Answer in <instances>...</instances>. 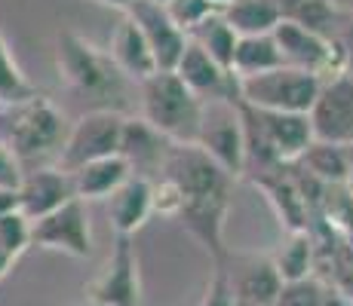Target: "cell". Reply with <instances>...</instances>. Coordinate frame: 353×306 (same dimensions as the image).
Returning <instances> with one entry per match:
<instances>
[{"label": "cell", "mask_w": 353, "mask_h": 306, "mask_svg": "<svg viewBox=\"0 0 353 306\" xmlns=\"http://www.w3.org/2000/svg\"><path fill=\"white\" fill-rule=\"evenodd\" d=\"M215 270H221V276H225L230 306H274L283 288V278L274 270L270 254L228 251L225 261Z\"/></svg>", "instance_id": "cell-9"}, {"label": "cell", "mask_w": 353, "mask_h": 306, "mask_svg": "<svg viewBox=\"0 0 353 306\" xmlns=\"http://www.w3.org/2000/svg\"><path fill=\"white\" fill-rule=\"evenodd\" d=\"M151 212L160 217H175L181 215V193L169 178H157L151 181Z\"/></svg>", "instance_id": "cell-29"}, {"label": "cell", "mask_w": 353, "mask_h": 306, "mask_svg": "<svg viewBox=\"0 0 353 306\" xmlns=\"http://www.w3.org/2000/svg\"><path fill=\"white\" fill-rule=\"evenodd\" d=\"M141 120L157 129L172 144H194L200 129L203 101L175 77L172 71H157L139 83Z\"/></svg>", "instance_id": "cell-2"}, {"label": "cell", "mask_w": 353, "mask_h": 306, "mask_svg": "<svg viewBox=\"0 0 353 306\" xmlns=\"http://www.w3.org/2000/svg\"><path fill=\"white\" fill-rule=\"evenodd\" d=\"M68 135L65 113L46 95H34L22 105L3 107V144L16 153L19 162L43 160L62 151Z\"/></svg>", "instance_id": "cell-3"}, {"label": "cell", "mask_w": 353, "mask_h": 306, "mask_svg": "<svg viewBox=\"0 0 353 306\" xmlns=\"http://www.w3.org/2000/svg\"><path fill=\"white\" fill-rule=\"evenodd\" d=\"M280 65H283V58L274 43V34H255V37L236 40L230 74L236 80H243V77H255V74H264V71H274Z\"/></svg>", "instance_id": "cell-23"}, {"label": "cell", "mask_w": 353, "mask_h": 306, "mask_svg": "<svg viewBox=\"0 0 353 306\" xmlns=\"http://www.w3.org/2000/svg\"><path fill=\"white\" fill-rule=\"evenodd\" d=\"M68 175H71L74 196H77L80 202L108 199V196H111L126 178H132L126 160L117 156V153L105 156V160H96V162H86V166L74 168V172H68Z\"/></svg>", "instance_id": "cell-19"}, {"label": "cell", "mask_w": 353, "mask_h": 306, "mask_svg": "<svg viewBox=\"0 0 353 306\" xmlns=\"http://www.w3.org/2000/svg\"><path fill=\"white\" fill-rule=\"evenodd\" d=\"M196 306H230L228 285H225L221 270H215V273H212V278H209V285H206V294H203V300Z\"/></svg>", "instance_id": "cell-31"}, {"label": "cell", "mask_w": 353, "mask_h": 306, "mask_svg": "<svg viewBox=\"0 0 353 306\" xmlns=\"http://www.w3.org/2000/svg\"><path fill=\"white\" fill-rule=\"evenodd\" d=\"M175 77L191 89L200 101H240V86H236V77L230 71H225L221 65H215L206 52L200 50L196 43L188 40L185 52H181L179 65H175Z\"/></svg>", "instance_id": "cell-14"}, {"label": "cell", "mask_w": 353, "mask_h": 306, "mask_svg": "<svg viewBox=\"0 0 353 306\" xmlns=\"http://www.w3.org/2000/svg\"><path fill=\"white\" fill-rule=\"evenodd\" d=\"M298 166L307 175H314L320 184H347L350 178V160H347V147L341 144H329V141H310V147L301 153Z\"/></svg>", "instance_id": "cell-22"}, {"label": "cell", "mask_w": 353, "mask_h": 306, "mask_svg": "<svg viewBox=\"0 0 353 306\" xmlns=\"http://www.w3.org/2000/svg\"><path fill=\"white\" fill-rule=\"evenodd\" d=\"M274 306H344V294L314 273L298 282H283Z\"/></svg>", "instance_id": "cell-25"}, {"label": "cell", "mask_w": 353, "mask_h": 306, "mask_svg": "<svg viewBox=\"0 0 353 306\" xmlns=\"http://www.w3.org/2000/svg\"><path fill=\"white\" fill-rule=\"evenodd\" d=\"M96 3H101V6H111V10H129V6L135 3V0H96Z\"/></svg>", "instance_id": "cell-35"}, {"label": "cell", "mask_w": 353, "mask_h": 306, "mask_svg": "<svg viewBox=\"0 0 353 306\" xmlns=\"http://www.w3.org/2000/svg\"><path fill=\"white\" fill-rule=\"evenodd\" d=\"M196 147L209 156L230 178H243L246 166V144H243V111L240 101H203L200 129H196Z\"/></svg>", "instance_id": "cell-6"}, {"label": "cell", "mask_w": 353, "mask_h": 306, "mask_svg": "<svg viewBox=\"0 0 353 306\" xmlns=\"http://www.w3.org/2000/svg\"><path fill=\"white\" fill-rule=\"evenodd\" d=\"M212 3H219V6H225V3H228V0H212Z\"/></svg>", "instance_id": "cell-37"}, {"label": "cell", "mask_w": 353, "mask_h": 306, "mask_svg": "<svg viewBox=\"0 0 353 306\" xmlns=\"http://www.w3.org/2000/svg\"><path fill=\"white\" fill-rule=\"evenodd\" d=\"M160 178H169L181 193L179 221L194 236L219 267L228 254L225 245V221L234 196V178L219 168L196 144H172L163 162Z\"/></svg>", "instance_id": "cell-1"}, {"label": "cell", "mask_w": 353, "mask_h": 306, "mask_svg": "<svg viewBox=\"0 0 353 306\" xmlns=\"http://www.w3.org/2000/svg\"><path fill=\"white\" fill-rule=\"evenodd\" d=\"M274 270L280 273L283 282H298V278L314 276L316 267V251L314 239H310V230H292L283 236V242L276 245V251L270 254Z\"/></svg>", "instance_id": "cell-21"}, {"label": "cell", "mask_w": 353, "mask_h": 306, "mask_svg": "<svg viewBox=\"0 0 353 306\" xmlns=\"http://www.w3.org/2000/svg\"><path fill=\"white\" fill-rule=\"evenodd\" d=\"M25 248H31V221L19 208L0 215V251H6L10 257L25 254Z\"/></svg>", "instance_id": "cell-27"}, {"label": "cell", "mask_w": 353, "mask_h": 306, "mask_svg": "<svg viewBox=\"0 0 353 306\" xmlns=\"http://www.w3.org/2000/svg\"><path fill=\"white\" fill-rule=\"evenodd\" d=\"M90 306H141V278H139V254L132 236H117L111 257L101 273L86 285Z\"/></svg>", "instance_id": "cell-10"}, {"label": "cell", "mask_w": 353, "mask_h": 306, "mask_svg": "<svg viewBox=\"0 0 353 306\" xmlns=\"http://www.w3.org/2000/svg\"><path fill=\"white\" fill-rule=\"evenodd\" d=\"M31 245L46 251H62L68 257H90L92 230L86 217V202L71 199L40 221H31Z\"/></svg>", "instance_id": "cell-11"}, {"label": "cell", "mask_w": 353, "mask_h": 306, "mask_svg": "<svg viewBox=\"0 0 353 306\" xmlns=\"http://www.w3.org/2000/svg\"><path fill=\"white\" fill-rule=\"evenodd\" d=\"M126 16L135 22V28L141 31V37L151 46V56L157 61V71H175L181 52L188 46V34H181L172 25V19L166 16L163 3L154 0H135L126 10Z\"/></svg>", "instance_id": "cell-13"}, {"label": "cell", "mask_w": 353, "mask_h": 306, "mask_svg": "<svg viewBox=\"0 0 353 306\" xmlns=\"http://www.w3.org/2000/svg\"><path fill=\"white\" fill-rule=\"evenodd\" d=\"M12 263H16V257H10L6 251H0V278H3L6 273L12 270Z\"/></svg>", "instance_id": "cell-36"}, {"label": "cell", "mask_w": 353, "mask_h": 306, "mask_svg": "<svg viewBox=\"0 0 353 306\" xmlns=\"http://www.w3.org/2000/svg\"><path fill=\"white\" fill-rule=\"evenodd\" d=\"M34 95H37V86L22 74L19 61L12 58L10 43H6V37L0 34V107L22 105V101L34 98Z\"/></svg>", "instance_id": "cell-26"}, {"label": "cell", "mask_w": 353, "mask_h": 306, "mask_svg": "<svg viewBox=\"0 0 353 306\" xmlns=\"http://www.w3.org/2000/svg\"><path fill=\"white\" fill-rule=\"evenodd\" d=\"M188 40L200 46V50L215 61V65H221L225 71H230V61H234V50H236V40L240 37H236L234 28L225 22L221 10L212 12L209 19H203V22L188 34Z\"/></svg>", "instance_id": "cell-24"}, {"label": "cell", "mask_w": 353, "mask_h": 306, "mask_svg": "<svg viewBox=\"0 0 353 306\" xmlns=\"http://www.w3.org/2000/svg\"><path fill=\"white\" fill-rule=\"evenodd\" d=\"M225 22L234 28L236 37H255V34H270L280 25V6L276 0H228L221 6Z\"/></svg>", "instance_id": "cell-20"}, {"label": "cell", "mask_w": 353, "mask_h": 306, "mask_svg": "<svg viewBox=\"0 0 353 306\" xmlns=\"http://www.w3.org/2000/svg\"><path fill=\"white\" fill-rule=\"evenodd\" d=\"M83 306H90V303H83Z\"/></svg>", "instance_id": "cell-39"}, {"label": "cell", "mask_w": 353, "mask_h": 306, "mask_svg": "<svg viewBox=\"0 0 353 306\" xmlns=\"http://www.w3.org/2000/svg\"><path fill=\"white\" fill-rule=\"evenodd\" d=\"M12 208H16V193L12 190H0V215L12 212Z\"/></svg>", "instance_id": "cell-34"}, {"label": "cell", "mask_w": 353, "mask_h": 306, "mask_svg": "<svg viewBox=\"0 0 353 306\" xmlns=\"http://www.w3.org/2000/svg\"><path fill=\"white\" fill-rule=\"evenodd\" d=\"M151 215V181L148 178L132 175L108 196V217L117 236H135Z\"/></svg>", "instance_id": "cell-18"}, {"label": "cell", "mask_w": 353, "mask_h": 306, "mask_svg": "<svg viewBox=\"0 0 353 306\" xmlns=\"http://www.w3.org/2000/svg\"><path fill=\"white\" fill-rule=\"evenodd\" d=\"M105 52L126 80L141 83V80H148L151 74H157V61L151 56V46H148V40L141 37V31L135 28V22L129 16H123L117 22Z\"/></svg>", "instance_id": "cell-17"}, {"label": "cell", "mask_w": 353, "mask_h": 306, "mask_svg": "<svg viewBox=\"0 0 353 306\" xmlns=\"http://www.w3.org/2000/svg\"><path fill=\"white\" fill-rule=\"evenodd\" d=\"M236 86H240V101L249 107H255V111L310 113V107H314L323 83L304 71L280 65V67H274V71L236 80Z\"/></svg>", "instance_id": "cell-5"}, {"label": "cell", "mask_w": 353, "mask_h": 306, "mask_svg": "<svg viewBox=\"0 0 353 306\" xmlns=\"http://www.w3.org/2000/svg\"><path fill=\"white\" fill-rule=\"evenodd\" d=\"M335 40L341 43L344 56H347V74L353 77V12H341V25H338Z\"/></svg>", "instance_id": "cell-32"}, {"label": "cell", "mask_w": 353, "mask_h": 306, "mask_svg": "<svg viewBox=\"0 0 353 306\" xmlns=\"http://www.w3.org/2000/svg\"><path fill=\"white\" fill-rule=\"evenodd\" d=\"M169 147H172V141L163 138L157 129H151L141 117H126L123 120L117 156H123L129 172H132L135 178L157 181L160 172H163V162H166Z\"/></svg>", "instance_id": "cell-15"}, {"label": "cell", "mask_w": 353, "mask_h": 306, "mask_svg": "<svg viewBox=\"0 0 353 306\" xmlns=\"http://www.w3.org/2000/svg\"><path fill=\"white\" fill-rule=\"evenodd\" d=\"M154 3H169V0H154Z\"/></svg>", "instance_id": "cell-38"}, {"label": "cell", "mask_w": 353, "mask_h": 306, "mask_svg": "<svg viewBox=\"0 0 353 306\" xmlns=\"http://www.w3.org/2000/svg\"><path fill=\"white\" fill-rule=\"evenodd\" d=\"M123 113L117 107H96V111L83 113L74 126H68L65 144L59 151V166L62 172L86 166V162L114 156L120 147V129H123Z\"/></svg>", "instance_id": "cell-8"}, {"label": "cell", "mask_w": 353, "mask_h": 306, "mask_svg": "<svg viewBox=\"0 0 353 306\" xmlns=\"http://www.w3.org/2000/svg\"><path fill=\"white\" fill-rule=\"evenodd\" d=\"M56 67L65 80L83 98H114L123 95V74L114 67L105 50L92 46L77 31L56 34Z\"/></svg>", "instance_id": "cell-4"}, {"label": "cell", "mask_w": 353, "mask_h": 306, "mask_svg": "<svg viewBox=\"0 0 353 306\" xmlns=\"http://www.w3.org/2000/svg\"><path fill=\"white\" fill-rule=\"evenodd\" d=\"M310 129L316 141L329 144H353V77H335L320 86L314 107H310Z\"/></svg>", "instance_id": "cell-12"}, {"label": "cell", "mask_w": 353, "mask_h": 306, "mask_svg": "<svg viewBox=\"0 0 353 306\" xmlns=\"http://www.w3.org/2000/svg\"><path fill=\"white\" fill-rule=\"evenodd\" d=\"M22 175H25L22 162H19L16 153L0 141V190H12V193H16L19 184H22Z\"/></svg>", "instance_id": "cell-30"}, {"label": "cell", "mask_w": 353, "mask_h": 306, "mask_svg": "<svg viewBox=\"0 0 353 306\" xmlns=\"http://www.w3.org/2000/svg\"><path fill=\"white\" fill-rule=\"evenodd\" d=\"M77 199L74 196L71 175L62 168H34L22 175V184L16 190V208L28 221H40L50 212L62 208L65 202Z\"/></svg>", "instance_id": "cell-16"}, {"label": "cell", "mask_w": 353, "mask_h": 306, "mask_svg": "<svg viewBox=\"0 0 353 306\" xmlns=\"http://www.w3.org/2000/svg\"><path fill=\"white\" fill-rule=\"evenodd\" d=\"M163 10H166V16L172 19V25L181 34H191L203 19L219 12L221 6L212 3V0H169V3H163Z\"/></svg>", "instance_id": "cell-28"}, {"label": "cell", "mask_w": 353, "mask_h": 306, "mask_svg": "<svg viewBox=\"0 0 353 306\" xmlns=\"http://www.w3.org/2000/svg\"><path fill=\"white\" fill-rule=\"evenodd\" d=\"M270 34H274V43L286 67L310 74L320 83H329V80L347 74V56L335 37H320V34L304 31L301 25L286 22V19H280V25Z\"/></svg>", "instance_id": "cell-7"}, {"label": "cell", "mask_w": 353, "mask_h": 306, "mask_svg": "<svg viewBox=\"0 0 353 306\" xmlns=\"http://www.w3.org/2000/svg\"><path fill=\"white\" fill-rule=\"evenodd\" d=\"M304 3H310V0H276V6H280V16H283V19L292 16L295 10H301Z\"/></svg>", "instance_id": "cell-33"}]
</instances>
